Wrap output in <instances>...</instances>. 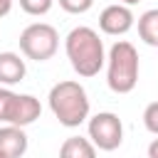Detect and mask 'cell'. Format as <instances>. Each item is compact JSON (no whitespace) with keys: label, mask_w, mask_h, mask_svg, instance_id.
Returning <instances> with one entry per match:
<instances>
[{"label":"cell","mask_w":158,"mask_h":158,"mask_svg":"<svg viewBox=\"0 0 158 158\" xmlns=\"http://www.w3.org/2000/svg\"><path fill=\"white\" fill-rule=\"evenodd\" d=\"M64 49H67V57H69V64L72 69L89 79V77H96L106 62V54H104V42L99 40V32L91 30V27H74L67 40H64Z\"/></svg>","instance_id":"obj_1"},{"label":"cell","mask_w":158,"mask_h":158,"mask_svg":"<svg viewBox=\"0 0 158 158\" xmlns=\"http://www.w3.org/2000/svg\"><path fill=\"white\" fill-rule=\"evenodd\" d=\"M49 109L54 114V118L67 126V128H77L79 123H84L89 118V96L86 89L79 81H59L49 89Z\"/></svg>","instance_id":"obj_2"},{"label":"cell","mask_w":158,"mask_h":158,"mask_svg":"<svg viewBox=\"0 0 158 158\" xmlns=\"http://www.w3.org/2000/svg\"><path fill=\"white\" fill-rule=\"evenodd\" d=\"M138 52L131 42L118 40L111 44L106 57V84L116 94H128L138 84Z\"/></svg>","instance_id":"obj_3"},{"label":"cell","mask_w":158,"mask_h":158,"mask_svg":"<svg viewBox=\"0 0 158 158\" xmlns=\"http://www.w3.org/2000/svg\"><path fill=\"white\" fill-rule=\"evenodd\" d=\"M57 47H59V35L47 22H32L20 32V52L27 59L47 62L54 57Z\"/></svg>","instance_id":"obj_4"},{"label":"cell","mask_w":158,"mask_h":158,"mask_svg":"<svg viewBox=\"0 0 158 158\" xmlns=\"http://www.w3.org/2000/svg\"><path fill=\"white\" fill-rule=\"evenodd\" d=\"M89 138L99 151H116L123 141V123L116 114L101 111L89 118Z\"/></svg>","instance_id":"obj_5"},{"label":"cell","mask_w":158,"mask_h":158,"mask_svg":"<svg viewBox=\"0 0 158 158\" xmlns=\"http://www.w3.org/2000/svg\"><path fill=\"white\" fill-rule=\"evenodd\" d=\"M133 20L136 17H133L128 5H109L99 15V27H101V32L118 37V35H126L133 27Z\"/></svg>","instance_id":"obj_6"},{"label":"cell","mask_w":158,"mask_h":158,"mask_svg":"<svg viewBox=\"0 0 158 158\" xmlns=\"http://www.w3.org/2000/svg\"><path fill=\"white\" fill-rule=\"evenodd\" d=\"M27 151V136L22 126H0V156L5 158H22Z\"/></svg>","instance_id":"obj_7"},{"label":"cell","mask_w":158,"mask_h":158,"mask_svg":"<svg viewBox=\"0 0 158 158\" xmlns=\"http://www.w3.org/2000/svg\"><path fill=\"white\" fill-rule=\"evenodd\" d=\"M40 114H42V106H40V101H37L32 94H17L7 123H12V126H22V128H25V126L35 123V121L40 118Z\"/></svg>","instance_id":"obj_8"},{"label":"cell","mask_w":158,"mask_h":158,"mask_svg":"<svg viewBox=\"0 0 158 158\" xmlns=\"http://www.w3.org/2000/svg\"><path fill=\"white\" fill-rule=\"evenodd\" d=\"M25 59H20V54L15 52H0V84L2 86H12L20 84L25 79Z\"/></svg>","instance_id":"obj_9"},{"label":"cell","mask_w":158,"mask_h":158,"mask_svg":"<svg viewBox=\"0 0 158 158\" xmlns=\"http://www.w3.org/2000/svg\"><path fill=\"white\" fill-rule=\"evenodd\" d=\"M59 158H96V146L91 143V138L69 136L59 148Z\"/></svg>","instance_id":"obj_10"},{"label":"cell","mask_w":158,"mask_h":158,"mask_svg":"<svg viewBox=\"0 0 158 158\" xmlns=\"http://www.w3.org/2000/svg\"><path fill=\"white\" fill-rule=\"evenodd\" d=\"M138 37L146 44L158 47V7L156 10H146L138 17Z\"/></svg>","instance_id":"obj_11"},{"label":"cell","mask_w":158,"mask_h":158,"mask_svg":"<svg viewBox=\"0 0 158 158\" xmlns=\"http://www.w3.org/2000/svg\"><path fill=\"white\" fill-rule=\"evenodd\" d=\"M15 99L17 94L10 91L7 86H0V121H10V114H12V106H15Z\"/></svg>","instance_id":"obj_12"},{"label":"cell","mask_w":158,"mask_h":158,"mask_svg":"<svg viewBox=\"0 0 158 158\" xmlns=\"http://www.w3.org/2000/svg\"><path fill=\"white\" fill-rule=\"evenodd\" d=\"M52 2L54 0H20V7L27 12V15H47L52 10Z\"/></svg>","instance_id":"obj_13"},{"label":"cell","mask_w":158,"mask_h":158,"mask_svg":"<svg viewBox=\"0 0 158 158\" xmlns=\"http://www.w3.org/2000/svg\"><path fill=\"white\" fill-rule=\"evenodd\" d=\"M143 123H146V128H148L153 136H158V101H153V104L146 106V111H143Z\"/></svg>","instance_id":"obj_14"},{"label":"cell","mask_w":158,"mask_h":158,"mask_svg":"<svg viewBox=\"0 0 158 158\" xmlns=\"http://www.w3.org/2000/svg\"><path fill=\"white\" fill-rule=\"evenodd\" d=\"M91 5H94V0H59V7L72 12V15L86 12V10H91Z\"/></svg>","instance_id":"obj_15"},{"label":"cell","mask_w":158,"mask_h":158,"mask_svg":"<svg viewBox=\"0 0 158 158\" xmlns=\"http://www.w3.org/2000/svg\"><path fill=\"white\" fill-rule=\"evenodd\" d=\"M12 10V0H0V17H5Z\"/></svg>","instance_id":"obj_16"},{"label":"cell","mask_w":158,"mask_h":158,"mask_svg":"<svg viewBox=\"0 0 158 158\" xmlns=\"http://www.w3.org/2000/svg\"><path fill=\"white\" fill-rule=\"evenodd\" d=\"M148 158H158V138L151 141V146H148Z\"/></svg>","instance_id":"obj_17"},{"label":"cell","mask_w":158,"mask_h":158,"mask_svg":"<svg viewBox=\"0 0 158 158\" xmlns=\"http://www.w3.org/2000/svg\"><path fill=\"white\" fill-rule=\"evenodd\" d=\"M121 2H123V5H128V7H131V5H136V2H141V0H121Z\"/></svg>","instance_id":"obj_18"},{"label":"cell","mask_w":158,"mask_h":158,"mask_svg":"<svg viewBox=\"0 0 158 158\" xmlns=\"http://www.w3.org/2000/svg\"><path fill=\"white\" fill-rule=\"evenodd\" d=\"M0 158H5V156H0Z\"/></svg>","instance_id":"obj_19"}]
</instances>
